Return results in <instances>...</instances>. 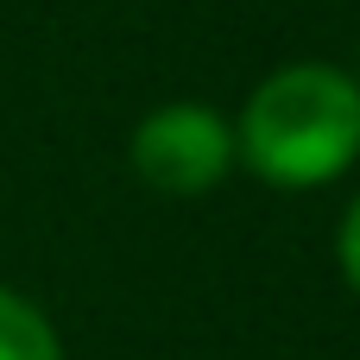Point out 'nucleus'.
I'll return each instance as SVG.
<instances>
[{"label": "nucleus", "mask_w": 360, "mask_h": 360, "mask_svg": "<svg viewBox=\"0 0 360 360\" xmlns=\"http://www.w3.org/2000/svg\"><path fill=\"white\" fill-rule=\"evenodd\" d=\"M127 158L158 196H202L234 171V127L209 101H165L133 127Z\"/></svg>", "instance_id": "f03ea898"}, {"label": "nucleus", "mask_w": 360, "mask_h": 360, "mask_svg": "<svg viewBox=\"0 0 360 360\" xmlns=\"http://www.w3.org/2000/svg\"><path fill=\"white\" fill-rule=\"evenodd\" d=\"M234 158L272 190H316L335 184L360 158V82L335 63H285L272 70L240 120Z\"/></svg>", "instance_id": "f257e3e1"}, {"label": "nucleus", "mask_w": 360, "mask_h": 360, "mask_svg": "<svg viewBox=\"0 0 360 360\" xmlns=\"http://www.w3.org/2000/svg\"><path fill=\"white\" fill-rule=\"evenodd\" d=\"M0 360H63L51 316L32 297H19L13 285H0Z\"/></svg>", "instance_id": "7ed1b4c3"}, {"label": "nucleus", "mask_w": 360, "mask_h": 360, "mask_svg": "<svg viewBox=\"0 0 360 360\" xmlns=\"http://www.w3.org/2000/svg\"><path fill=\"white\" fill-rule=\"evenodd\" d=\"M354 82H360V70H354Z\"/></svg>", "instance_id": "39448f33"}, {"label": "nucleus", "mask_w": 360, "mask_h": 360, "mask_svg": "<svg viewBox=\"0 0 360 360\" xmlns=\"http://www.w3.org/2000/svg\"><path fill=\"white\" fill-rule=\"evenodd\" d=\"M335 259H342V278H348V291L360 297V196L348 202V215H342V234H335Z\"/></svg>", "instance_id": "20e7f679"}]
</instances>
